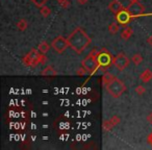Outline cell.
Returning a JSON list of instances; mask_svg holds the SVG:
<instances>
[{"label": "cell", "instance_id": "6da1fadb", "mask_svg": "<svg viewBox=\"0 0 152 150\" xmlns=\"http://www.w3.org/2000/svg\"><path fill=\"white\" fill-rule=\"evenodd\" d=\"M92 40L89 34L85 31L81 27H77L70 34L68 37V43L69 46L73 51L80 54L90 46Z\"/></svg>", "mask_w": 152, "mask_h": 150}, {"label": "cell", "instance_id": "7a4b0ae2", "mask_svg": "<svg viewBox=\"0 0 152 150\" xmlns=\"http://www.w3.org/2000/svg\"><path fill=\"white\" fill-rule=\"evenodd\" d=\"M45 61H46V56L38 49H31L23 57V64L27 67H36L39 64H44Z\"/></svg>", "mask_w": 152, "mask_h": 150}, {"label": "cell", "instance_id": "3957f363", "mask_svg": "<svg viewBox=\"0 0 152 150\" xmlns=\"http://www.w3.org/2000/svg\"><path fill=\"white\" fill-rule=\"evenodd\" d=\"M105 89L110 96H113L114 98H119L125 93L126 86H125V83L121 79L115 77L110 83H107L105 86Z\"/></svg>", "mask_w": 152, "mask_h": 150}, {"label": "cell", "instance_id": "277c9868", "mask_svg": "<svg viewBox=\"0 0 152 150\" xmlns=\"http://www.w3.org/2000/svg\"><path fill=\"white\" fill-rule=\"evenodd\" d=\"M81 67L88 72V74H93L97 71V69L100 67L97 59V51L93 50L90 52L81 61Z\"/></svg>", "mask_w": 152, "mask_h": 150}, {"label": "cell", "instance_id": "5b68a950", "mask_svg": "<svg viewBox=\"0 0 152 150\" xmlns=\"http://www.w3.org/2000/svg\"><path fill=\"white\" fill-rule=\"evenodd\" d=\"M114 59L115 57H113V55L106 49H101L100 51H97V59L102 71L107 70L112 66V64H114Z\"/></svg>", "mask_w": 152, "mask_h": 150}, {"label": "cell", "instance_id": "8992f818", "mask_svg": "<svg viewBox=\"0 0 152 150\" xmlns=\"http://www.w3.org/2000/svg\"><path fill=\"white\" fill-rule=\"evenodd\" d=\"M51 46H52V48L55 50V52L61 54V53L67 49V47L69 46L68 39L64 38L63 36L56 37V38L52 41V43H51Z\"/></svg>", "mask_w": 152, "mask_h": 150}, {"label": "cell", "instance_id": "52a82bcc", "mask_svg": "<svg viewBox=\"0 0 152 150\" xmlns=\"http://www.w3.org/2000/svg\"><path fill=\"white\" fill-rule=\"evenodd\" d=\"M129 61L130 59L127 57V55H125L124 53H119L117 56H115L114 59V65L119 71H123L125 70L129 65Z\"/></svg>", "mask_w": 152, "mask_h": 150}, {"label": "cell", "instance_id": "ba28073f", "mask_svg": "<svg viewBox=\"0 0 152 150\" xmlns=\"http://www.w3.org/2000/svg\"><path fill=\"white\" fill-rule=\"evenodd\" d=\"M129 11V13L131 14L132 17H135V16H141L145 13V7L142 4L141 2L137 1H134V2H130V4L126 7Z\"/></svg>", "mask_w": 152, "mask_h": 150}, {"label": "cell", "instance_id": "9c48e42d", "mask_svg": "<svg viewBox=\"0 0 152 150\" xmlns=\"http://www.w3.org/2000/svg\"><path fill=\"white\" fill-rule=\"evenodd\" d=\"M131 14L127 9H123L121 12H119L116 15V21L118 22L120 25H127L129 22L131 21Z\"/></svg>", "mask_w": 152, "mask_h": 150}, {"label": "cell", "instance_id": "30bf717a", "mask_svg": "<svg viewBox=\"0 0 152 150\" xmlns=\"http://www.w3.org/2000/svg\"><path fill=\"white\" fill-rule=\"evenodd\" d=\"M123 9H124V7H123V4L119 0H113L112 2L108 4V10H110L112 13H114L115 15H117V14L122 11Z\"/></svg>", "mask_w": 152, "mask_h": 150}, {"label": "cell", "instance_id": "8fae6325", "mask_svg": "<svg viewBox=\"0 0 152 150\" xmlns=\"http://www.w3.org/2000/svg\"><path fill=\"white\" fill-rule=\"evenodd\" d=\"M56 74H57V72L55 71V69L52 67V66H47V67L42 71L41 75H43V76H55Z\"/></svg>", "mask_w": 152, "mask_h": 150}, {"label": "cell", "instance_id": "7c38bea8", "mask_svg": "<svg viewBox=\"0 0 152 150\" xmlns=\"http://www.w3.org/2000/svg\"><path fill=\"white\" fill-rule=\"evenodd\" d=\"M140 79L144 83H148L152 79V71H150L149 69H146L143 73H141L140 75Z\"/></svg>", "mask_w": 152, "mask_h": 150}, {"label": "cell", "instance_id": "4fadbf2b", "mask_svg": "<svg viewBox=\"0 0 152 150\" xmlns=\"http://www.w3.org/2000/svg\"><path fill=\"white\" fill-rule=\"evenodd\" d=\"M133 34V30L131 27H125L124 29L122 30V32H121V38L123 39V40H128V39H130V37Z\"/></svg>", "mask_w": 152, "mask_h": 150}, {"label": "cell", "instance_id": "5bb4252c", "mask_svg": "<svg viewBox=\"0 0 152 150\" xmlns=\"http://www.w3.org/2000/svg\"><path fill=\"white\" fill-rule=\"evenodd\" d=\"M115 75L112 73H108V72H105V73L103 74V76H102V83H103V86L105 87L107 83H110V81L113 80V79L115 78Z\"/></svg>", "mask_w": 152, "mask_h": 150}, {"label": "cell", "instance_id": "9a60e30c", "mask_svg": "<svg viewBox=\"0 0 152 150\" xmlns=\"http://www.w3.org/2000/svg\"><path fill=\"white\" fill-rule=\"evenodd\" d=\"M49 48H50V46H49L48 43L45 42V41L41 42L40 44H39V46H38V50L40 51L41 53H43V54H46V53L48 52Z\"/></svg>", "mask_w": 152, "mask_h": 150}, {"label": "cell", "instance_id": "2e32d148", "mask_svg": "<svg viewBox=\"0 0 152 150\" xmlns=\"http://www.w3.org/2000/svg\"><path fill=\"white\" fill-rule=\"evenodd\" d=\"M119 29H120V26H119V23L117 21L110 23V25L108 26V31H110L112 34H117V32L119 31Z\"/></svg>", "mask_w": 152, "mask_h": 150}, {"label": "cell", "instance_id": "e0dca14e", "mask_svg": "<svg viewBox=\"0 0 152 150\" xmlns=\"http://www.w3.org/2000/svg\"><path fill=\"white\" fill-rule=\"evenodd\" d=\"M114 124H113V122L110 121V120H105L103 123H102V128H103V130L104 131H110V130H112L113 128H114Z\"/></svg>", "mask_w": 152, "mask_h": 150}, {"label": "cell", "instance_id": "ac0fdd59", "mask_svg": "<svg viewBox=\"0 0 152 150\" xmlns=\"http://www.w3.org/2000/svg\"><path fill=\"white\" fill-rule=\"evenodd\" d=\"M17 27L20 31H24L27 28V21L25 19H20L17 23Z\"/></svg>", "mask_w": 152, "mask_h": 150}, {"label": "cell", "instance_id": "d6986e66", "mask_svg": "<svg viewBox=\"0 0 152 150\" xmlns=\"http://www.w3.org/2000/svg\"><path fill=\"white\" fill-rule=\"evenodd\" d=\"M131 61H132L134 65H137V66H139L140 64L143 61V56H142L140 53H137V54H134L132 57H131Z\"/></svg>", "mask_w": 152, "mask_h": 150}, {"label": "cell", "instance_id": "ffe728a7", "mask_svg": "<svg viewBox=\"0 0 152 150\" xmlns=\"http://www.w3.org/2000/svg\"><path fill=\"white\" fill-rule=\"evenodd\" d=\"M40 13H41V15L43 16V17H48L49 15L51 14V10L49 9L48 7H46V5H44V7H41V10H40Z\"/></svg>", "mask_w": 152, "mask_h": 150}, {"label": "cell", "instance_id": "44dd1931", "mask_svg": "<svg viewBox=\"0 0 152 150\" xmlns=\"http://www.w3.org/2000/svg\"><path fill=\"white\" fill-rule=\"evenodd\" d=\"M30 1H31V2L34 3L37 7H40L41 9V7H44V5L46 4L48 0H30Z\"/></svg>", "mask_w": 152, "mask_h": 150}, {"label": "cell", "instance_id": "7402d4cb", "mask_svg": "<svg viewBox=\"0 0 152 150\" xmlns=\"http://www.w3.org/2000/svg\"><path fill=\"white\" fill-rule=\"evenodd\" d=\"M57 2H58V4L61 5V7H64V9H67V7H69L70 4H71V2H70L69 0H59Z\"/></svg>", "mask_w": 152, "mask_h": 150}, {"label": "cell", "instance_id": "603a6c76", "mask_svg": "<svg viewBox=\"0 0 152 150\" xmlns=\"http://www.w3.org/2000/svg\"><path fill=\"white\" fill-rule=\"evenodd\" d=\"M145 92H146V89L143 86H137V87L135 88V93H137V95H143Z\"/></svg>", "mask_w": 152, "mask_h": 150}, {"label": "cell", "instance_id": "cb8c5ba5", "mask_svg": "<svg viewBox=\"0 0 152 150\" xmlns=\"http://www.w3.org/2000/svg\"><path fill=\"white\" fill-rule=\"evenodd\" d=\"M76 73L78 74V75H83V74H88V72L86 71V70L83 69V67H81V68H80V69H79V70H77V72H76Z\"/></svg>", "mask_w": 152, "mask_h": 150}, {"label": "cell", "instance_id": "d4e9b609", "mask_svg": "<svg viewBox=\"0 0 152 150\" xmlns=\"http://www.w3.org/2000/svg\"><path fill=\"white\" fill-rule=\"evenodd\" d=\"M147 121L150 123V124H152V113L148 114V116H147Z\"/></svg>", "mask_w": 152, "mask_h": 150}, {"label": "cell", "instance_id": "484cf974", "mask_svg": "<svg viewBox=\"0 0 152 150\" xmlns=\"http://www.w3.org/2000/svg\"><path fill=\"white\" fill-rule=\"evenodd\" d=\"M147 142H148V143L150 144V145L152 146V132L150 133L149 135H148V138H147Z\"/></svg>", "mask_w": 152, "mask_h": 150}, {"label": "cell", "instance_id": "4316f807", "mask_svg": "<svg viewBox=\"0 0 152 150\" xmlns=\"http://www.w3.org/2000/svg\"><path fill=\"white\" fill-rule=\"evenodd\" d=\"M77 2H78L79 4H86V3L88 2V0H77Z\"/></svg>", "mask_w": 152, "mask_h": 150}, {"label": "cell", "instance_id": "83f0119b", "mask_svg": "<svg viewBox=\"0 0 152 150\" xmlns=\"http://www.w3.org/2000/svg\"><path fill=\"white\" fill-rule=\"evenodd\" d=\"M147 43H148L149 45H151V46H152V36H150L149 38L147 39Z\"/></svg>", "mask_w": 152, "mask_h": 150}, {"label": "cell", "instance_id": "f1b7e54d", "mask_svg": "<svg viewBox=\"0 0 152 150\" xmlns=\"http://www.w3.org/2000/svg\"><path fill=\"white\" fill-rule=\"evenodd\" d=\"M130 2H134V1H137V0H129Z\"/></svg>", "mask_w": 152, "mask_h": 150}, {"label": "cell", "instance_id": "f546056e", "mask_svg": "<svg viewBox=\"0 0 152 150\" xmlns=\"http://www.w3.org/2000/svg\"><path fill=\"white\" fill-rule=\"evenodd\" d=\"M57 1H59V0H57Z\"/></svg>", "mask_w": 152, "mask_h": 150}]
</instances>
